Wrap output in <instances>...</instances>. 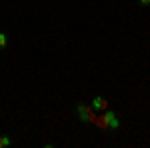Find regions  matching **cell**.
I'll use <instances>...</instances> for the list:
<instances>
[{
	"label": "cell",
	"mask_w": 150,
	"mask_h": 148,
	"mask_svg": "<svg viewBox=\"0 0 150 148\" xmlns=\"http://www.w3.org/2000/svg\"><path fill=\"white\" fill-rule=\"evenodd\" d=\"M104 114H106V118H108V124H110V130H118V128H120V120H118V116L114 114V110L106 108V110H104Z\"/></svg>",
	"instance_id": "obj_2"
},
{
	"label": "cell",
	"mask_w": 150,
	"mask_h": 148,
	"mask_svg": "<svg viewBox=\"0 0 150 148\" xmlns=\"http://www.w3.org/2000/svg\"><path fill=\"white\" fill-rule=\"evenodd\" d=\"M90 106H92L94 110H106V108H108V100H106V98H104V96H94L92 98V104H90Z\"/></svg>",
	"instance_id": "obj_3"
},
{
	"label": "cell",
	"mask_w": 150,
	"mask_h": 148,
	"mask_svg": "<svg viewBox=\"0 0 150 148\" xmlns=\"http://www.w3.org/2000/svg\"><path fill=\"white\" fill-rule=\"evenodd\" d=\"M76 114H78L80 122H90V120H92V116L96 112H94L92 106H88V104H78V106H76Z\"/></svg>",
	"instance_id": "obj_1"
},
{
	"label": "cell",
	"mask_w": 150,
	"mask_h": 148,
	"mask_svg": "<svg viewBox=\"0 0 150 148\" xmlns=\"http://www.w3.org/2000/svg\"><path fill=\"white\" fill-rule=\"evenodd\" d=\"M6 44H8V36L4 34V32H0V50H4Z\"/></svg>",
	"instance_id": "obj_5"
},
{
	"label": "cell",
	"mask_w": 150,
	"mask_h": 148,
	"mask_svg": "<svg viewBox=\"0 0 150 148\" xmlns=\"http://www.w3.org/2000/svg\"><path fill=\"white\" fill-rule=\"evenodd\" d=\"M8 146H12V138L6 136V134H2V136H0V148H8Z\"/></svg>",
	"instance_id": "obj_4"
},
{
	"label": "cell",
	"mask_w": 150,
	"mask_h": 148,
	"mask_svg": "<svg viewBox=\"0 0 150 148\" xmlns=\"http://www.w3.org/2000/svg\"><path fill=\"white\" fill-rule=\"evenodd\" d=\"M140 4H142V6H150V0H138Z\"/></svg>",
	"instance_id": "obj_6"
}]
</instances>
